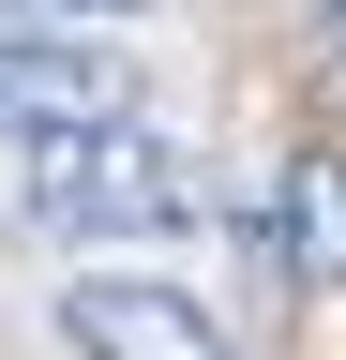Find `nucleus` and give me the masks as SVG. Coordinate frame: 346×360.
<instances>
[{"label":"nucleus","mask_w":346,"mask_h":360,"mask_svg":"<svg viewBox=\"0 0 346 360\" xmlns=\"http://www.w3.org/2000/svg\"><path fill=\"white\" fill-rule=\"evenodd\" d=\"M16 165H30V195H16V210L46 225V240H151V225H181V210H196V165L166 150V135H136L121 105L16 135Z\"/></svg>","instance_id":"nucleus-1"},{"label":"nucleus","mask_w":346,"mask_h":360,"mask_svg":"<svg viewBox=\"0 0 346 360\" xmlns=\"http://www.w3.org/2000/svg\"><path fill=\"white\" fill-rule=\"evenodd\" d=\"M61 345L75 360H226L196 285H166V270H75L61 285Z\"/></svg>","instance_id":"nucleus-2"},{"label":"nucleus","mask_w":346,"mask_h":360,"mask_svg":"<svg viewBox=\"0 0 346 360\" xmlns=\"http://www.w3.org/2000/svg\"><path fill=\"white\" fill-rule=\"evenodd\" d=\"M91 105H121V60L46 45V30H0V135H46V120H91Z\"/></svg>","instance_id":"nucleus-3"},{"label":"nucleus","mask_w":346,"mask_h":360,"mask_svg":"<svg viewBox=\"0 0 346 360\" xmlns=\"http://www.w3.org/2000/svg\"><path fill=\"white\" fill-rule=\"evenodd\" d=\"M256 240L286 255V285H346V165H286L271 195H256Z\"/></svg>","instance_id":"nucleus-4"},{"label":"nucleus","mask_w":346,"mask_h":360,"mask_svg":"<svg viewBox=\"0 0 346 360\" xmlns=\"http://www.w3.org/2000/svg\"><path fill=\"white\" fill-rule=\"evenodd\" d=\"M61 15H151V0H61Z\"/></svg>","instance_id":"nucleus-5"},{"label":"nucleus","mask_w":346,"mask_h":360,"mask_svg":"<svg viewBox=\"0 0 346 360\" xmlns=\"http://www.w3.org/2000/svg\"><path fill=\"white\" fill-rule=\"evenodd\" d=\"M316 15H331V60H346V0H316Z\"/></svg>","instance_id":"nucleus-6"}]
</instances>
